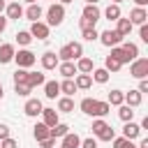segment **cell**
<instances>
[{
	"label": "cell",
	"mask_w": 148,
	"mask_h": 148,
	"mask_svg": "<svg viewBox=\"0 0 148 148\" xmlns=\"http://www.w3.org/2000/svg\"><path fill=\"white\" fill-rule=\"evenodd\" d=\"M65 21V5H60V2H53L49 9H46V25L51 28V25H60Z\"/></svg>",
	"instance_id": "1"
},
{
	"label": "cell",
	"mask_w": 148,
	"mask_h": 148,
	"mask_svg": "<svg viewBox=\"0 0 148 148\" xmlns=\"http://www.w3.org/2000/svg\"><path fill=\"white\" fill-rule=\"evenodd\" d=\"M14 62L18 65V69H28V67H32V65L37 62V56H35L30 49H18V51L14 53Z\"/></svg>",
	"instance_id": "2"
},
{
	"label": "cell",
	"mask_w": 148,
	"mask_h": 148,
	"mask_svg": "<svg viewBox=\"0 0 148 148\" xmlns=\"http://www.w3.org/2000/svg\"><path fill=\"white\" fill-rule=\"evenodd\" d=\"M130 74L134 76V79H148V58H136V60H132V65H130Z\"/></svg>",
	"instance_id": "3"
},
{
	"label": "cell",
	"mask_w": 148,
	"mask_h": 148,
	"mask_svg": "<svg viewBox=\"0 0 148 148\" xmlns=\"http://www.w3.org/2000/svg\"><path fill=\"white\" fill-rule=\"evenodd\" d=\"M97 39H99L104 46H109V49H113V46H118V44L123 42V37H120L116 30H111V28H109V30H104V32H99V37H97Z\"/></svg>",
	"instance_id": "4"
},
{
	"label": "cell",
	"mask_w": 148,
	"mask_h": 148,
	"mask_svg": "<svg viewBox=\"0 0 148 148\" xmlns=\"http://www.w3.org/2000/svg\"><path fill=\"white\" fill-rule=\"evenodd\" d=\"M49 30H51V28H49L44 21H35L28 32L32 35V39H49Z\"/></svg>",
	"instance_id": "5"
},
{
	"label": "cell",
	"mask_w": 148,
	"mask_h": 148,
	"mask_svg": "<svg viewBox=\"0 0 148 148\" xmlns=\"http://www.w3.org/2000/svg\"><path fill=\"white\" fill-rule=\"evenodd\" d=\"M42 109H44L42 99H35V97H30V99L25 102V106H23V113H25V116H30V118H37V116L42 113Z\"/></svg>",
	"instance_id": "6"
},
{
	"label": "cell",
	"mask_w": 148,
	"mask_h": 148,
	"mask_svg": "<svg viewBox=\"0 0 148 148\" xmlns=\"http://www.w3.org/2000/svg\"><path fill=\"white\" fill-rule=\"evenodd\" d=\"M99 16H102V12H99V7H97V5H86V7H83V12H81V18L90 21L92 25L99 21Z\"/></svg>",
	"instance_id": "7"
},
{
	"label": "cell",
	"mask_w": 148,
	"mask_h": 148,
	"mask_svg": "<svg viewBox=\"0 0 148 148\" xmlns=\"http://www.w3.org/2000/svg\"><path fill=\"white\" fill-rule=\"evenodd\" d=\"M146 21H148L146 7H134V9L130 12V23H132V25H143Z\"/></svg>",
	"instance_id": "8"
},
{
	"label": "cell",
	"mask_w": 148,
	"mask_h": 148,
	"mask_svg": "<svg viewBox=\"0 0 148 148\" xmlns=\"http://www.w3.org/2000/svg\"><path fill=\"white\" fill-rule=\"evenodd\" d=\"M39 116H42V123H44L49 130H51L53 125H58V111H56V109H51V106H44Z\"/></svg>",
	"instance_id": "9"
},
{
	"label": "cell",
	"mask_w": 148,
	"mask_h": 148,
	"mask_svg": "<svg viewBox=\"0 0 148 148\" xmlns=\"http://www.w3.org/2000/svg\"><path fill=\"white\" fill-rule=\"evenodd\" d=\"M123 136H125L127 141H134V139L141 136V127H139L134 120H130V123H125V127H123Z\"/></svg>",
	"instance_id": "10"
},
{
	"label": "cell",
	"mask_w": 148,
	"mask_h": 148,
	"mask_svg": "<svg viewBox=\"0 0 148 148\" xmlns=\"http://www.w3.org/2000/svg\"><path fill=\"white\" fill-rule=\"evenodd\" d=\"M39 60H42V67H44L46 72H49V69H56V67L60 65V60H58V56H56L53 51H46V53H42V58H39Z\"/></svg>",
	"instance_id": "11"
},
{
	"label": "cell",
	"mask_w": 148,
	"mask_h": 148,
	"mask_svg": "<svg viewBox=\"0 0 148 148\" xmlns=\"http://www.w3.org/2000/svg\"><path fill=\"white\" fill-rule=\"evenodd\" d=\"M42 14H44V9L35 2V5H28V9H23V16L30 21V23H35V21H39L42 18Z\"/></svg>",
	"instance_id": "12"
},
{
	"label": "cell",
	"mask_w": 148,
	"mask_h": 148,
	"mask_svg": "<svg viewBox=\"0 0 148 148\" xmlns=\"http://www.w3.org/2000/svg\"><path fill=\"white\" fill-rule=\"evenodd\" d=\"M14 53H16L14 44H0V65L12 62V60H14Z\"/></svg>",
	"instance_id": "13"
},
{
	"label": "cell",
	"mask_w": 148,
	"mask_h": 148,
	"mask_svg": "<svg viewBox=\"0 0 148 148\" xmlns=\"http://www.w3.org/2000/svg\"><path fill=\"white\" fill-rule=\"evenodd\" d=\"M60 148H81V136H79L76 132H67V134L62 136Z\"/></svg>",
	"instance_id": "14"
},
{
	"label": "cell",
	"mask_w": 148,
	"mask_h": 148,
	"mask_svg": "<svg viewBox=\"0 0 148 148\" xmlns=\"http://www.w3.org/2000/svg\"><path fill=\"white\" fill-rule=\"evenodd\" d=\"M5 12H7V21L12 18V21H18L21 16H23V7H21V2H9L7 7H5Z\"/></svg>",
	"instance_id": "15"
},
{
	"label": "cell",
	"mask_w": 148,
	"mask_h": 148,
	"mask_svg": "<svg viewBox=\"0 0 148 148\" xmlns=\"http://www.w3.org/2000/svg\"><path fill=\"white\" fill-rule=\"evenodd\" d=\"M58 74H60L62 79H74L79 72H76V65H74V62H60V65H58Z\"/></svg>",
	"instance_id": "16"
},
{
	"label": "cell",
	"mask_w": 148,
	"mask_h": 148,
	"mask_svg": "<svg viewBox=\"0 0 148 148\" xmlns=\"http://www.w3.org/2000/svg\"><path fill=\"white\" fill-rule=\"evenodd\" d=\"M116 23H118V25H116V32H118V35H120L123 39H125V37H127V35L132 32V28H134V25L130 23V18H123V16H120V18L116 21Z\"/></svg>",
	"instance_id": "17"
},
{
	"label": "cell",
	"mask_w": 148,
	"mask_h": 148,
	"mask_svg": "<svg viewBox=\"0 0 148 148\" xmlns=\"http://www.w3.org/2000/svg\"><path fill=\"white\" fill-rule=\"evenodd\" d=\"M44 95H46V99H56L60 95V83L58 81H46L44 83Z\"/></svg>",
	"instance_id": "18"
},
{
	"label": "cell",
	"mask_w": 148,
	"mask_h": 148,
	"mask_svg": "<svg viewBox=\"0 0 148 148\" xmlns=\"http://www.w3.org/2000/svg\"><path fill=\"white\" fill-rule=\"evenodd\" d=\"M141 102H143V95H141L139 90H130V92H125V104H127V106L136 109Z\"/></svg>",
	"instance_id": "19"
},
{
	"label": "cell",
	"mask_w": 148,
	"mask_h": 148,
	"mask_svg": "<svg viewBox=\"0 0 148 148\" xmlns=\"http://www.w3.org/2000/svg\"><path fill=\"white\" fill-rule=\"evenodd\" d=\"M32 136H35V139H37V143H39V141H44V139H49V136H51V130H49L44 123H37V125L32 127Z\"/></svg>",
	"instance_id": "20"
},
{
	"label": "cell",
	"mask_w": 148,
	"mask_h": 148,
	"mask_svg": "<svg viewBox=\"0 0 148 148\" xmlns=\"http://www.w3.org/2000/svg\"><path fill=\"white\" fill-rule=\"evenodd\" d=\"M120 49L125 51V56H127V60H130V62L139 58V46H136L134 42H123V46H120Z\"/></svg>",
	"instance_id": "21"
},
{
	"label": "cell",
	"mask_w": 148,
	"mask_h": 148,
	"mask_svg": "<svg viewBox=\"0 0 148 148\" xmlns=\"http://www.w3.org/2000/svg\"><path fill=\"white\" fill-rule=\"evenodd\" d=\"M106 104H109V106H120V104H125V92H123V90H111L109 97H106Z\"/></svg>",
	"instance_id": "22"
},
{
	"label": "cell",
	"mask_w": 148,
	"mask_h": 148,
	"mask_svg": "<svg viewBox=\"0 0 148 148\" xmlns=\"http://www.w3.org/2000/svg\"><path fill=\"white\" fill-rule=\"evenodd\" d=\"M92 69H95V65H92L90 58H79V60H76V72H79V74H90Z\"/></svg>",
	"instance_id": "23"
},
{
	"label": "cell",
	"mask_w": 148,
	"mask_h": 148,
	"mask_svg": "<svg viewBox=\"0 0 148 148\" xmlns=\"http://www.w3.org/2000/svg\"><path fill=\"white\" fill-rule=\"evenodd\" d=\"M46 83V76L42 72H28V86L30 88H37V86H44Z\"/></svg>",
	"instance_id": "24"
},
{
	"label": "cell",
	"mask_w": 148,
	"mask_h": 148,
	"mask_svg": "<svg viewBox=\"0 0 148 148\" xmlns=\"http://www.w3.org/2000/svg\"><path fill=\"white\" fill-rule=\"evenodd\" d=\"M74 83H76V90H88L92 86V79H90V74H76Z\"/></svg>",
	"instance_id": "25"
},
{
	"label": "cell",
	"mask_w": 148,
	"mask_h": 148,
	"mask_svg": "<svg viewBox=\"0 0 148 148\" xmlns=\"http://www.w3.org/2000/svg\"><path fill=\"white\" fill-rule=\"evenodd\" d=\"M74 111V99L72 97H60L58 99V113H72Z\"/></svg>",
	"instance_id": "26"
},
{
	"label": "cell",
	"mask_w": 148,
	"mask_h": 148,
	"mask_svg": "<svg viewBox=\"0 0 148 148\" xmlns=\"http://www.w3.org/2000/svg\"><path fill=\"white\" fill-rule=\"evenodd\" d=\"M109 111H111V106H109L106 102H99V99H95V106H92V116H95V118H104Z\"/></svg>",
	"instance_id": "27"
},
{
	"label": "cell",
	"mask_w": 148,
	"mask_h": 148,
	"mask_svg": "<svg viewBox=\"0 0 148 148\" xmlns=\"http://www.w3.org/2000/svg\"><path fill=\"white\" fill-rule=\"evenodd\" d=\"M60 92H62L65 97H72V95L76 92V83H74V79H65V81L60 83Z\"/></svg>",
	"instance_id": "28"
},
{
	"label": "cell",
	"mask_w": 148,
	"mask_h": 148,
	"mask_svg": "<svg viewBox=\"0 0 148 148\" xmlns=\"http://www.w3.org/2000/svg\"><path fill=\"white\" fill-rule=\"evenodd\" d=\"M118 118H120L123 123H130V120L134 118V109L127 106V104H120V106H118Z\"/></svg>",
	"instance_id": "29"
},
{
	"label": "cell",
	"mask_w": 148,
	"mask_h": 148,
	"mask_svg": "<svg viewBox=\"0 0 148 148\" xmlns=\"http://www.w3.org/2000/svg\"><path fill=\"white\" fill-rule=\"evenodd\" d=\"M104 16H106L109 21H118V18L123 16V14H120V5H113V2H111V5L104 9Z\"/></svg>",
	"instance_id": "30"
},
{
	"label": "cell",
	"mask_w": 148,
	"mask_h": 148,
	"mask_svg": "<svg viewBox=\"0 0 148 148\" xmlns=\"http://www.w3.org/2000/svg\"><path fill=\"white\" fill-rule=\"evenodd\" d=\"M90 79H92L95 83H106V81H109V72H106L104 67H99V69H92V72H90Z\"/></svg>",
	"instance_id": "31"
},
{
	"label": "cell",
	"mask_w": 148,
	"mask_h": 148,
	"mask_svg": "<svg viewBox=\"0 0 148 148\" xmlns=\"http://www.w3.org/2000/svg\"><path fill=\"white\" fill-rule=\"evenodd\" d=\"M56 56H58V60H62V62H74V56H72V49H69V44L60 46V51H58Z\"/></svg>",
	"instance_id": "32"
},
{
	"label": "cell",
	"mask_w": 148,
	"mask_h": 148,
	"mask_svg": "<svg viewBox=\"0 0 148 148\" xmlns=\"http://www.w3.org/2000/svg\"><path fill=\"white\" fill-rule=\"evenodd\" d=\"M67 132H69V125H65V123H58V125L51 127V136L53 139H62Z\"/></svg>",
	"instance_id": "33"
},
{
	"label": "cell",
	"mask_w": 148,
	"mask_h": 148,
	"mask_svg": "<svg viewBox=\"0 0 148 148\" xmlns=\"http://www.w3.org/2000/svg\"><path fill=\"white\" fill-rule=\"evenodd\" d=\"M120 67H123V65H120L118 60H113L111 56H106V60H104V69H106L109 74H116V72H120Z\"/></svg>",
	"instance_id": "34"
},
{
	"label": "cell",
	"mask_w": 148,
	"mask_h": 148,
	"mask_svg": "<svg viewBox=\"0 0 148 148\" xmlns=\"http://www.w3.org/2000/svg\"><path fill=\"white\" fill-rule=\"evenodd\" d=\"M92 106H95V97H83L81 104H79V109H81L86 116H92Z\"/></svg>",
	"instance_id": "35"
},
{
	"label": "cell",
	"mask_w": 148,
	"mask_h": 148,
	"mask_svg": "<svg viewBox=\"0 0 148 148\" xmlns=\"http://www.w3.org/2000/svg\"><path fill=\"white\" fill-rule=\"evenodd\" d=\"M109 56H111V58H113V60H118V62H120V65H125V62H130V60H127V56H125V51H123V49H120V46H113V49H111V53H109Z\"/></svg>",
	"instance_id": "36"
},
{
	"label": "cell",
	"mask_w": 148,
	"mask_h": 148,
	"mask_svg": "<svg viewBox=\"0 0 148 148\" xmlns=\"http://www.w3.org/2000/svg\"><path fill=\"white\" fill-rule=\"evenodd\" d=\"M16 42H18V46H28V44L32 42V35H30L28 30H18V32H16Z\"/></svg>",
	"instance_id": "37"
},
{
	"label": "cell",
	"mask_w": 148,
	"mask_h": 148,
	"mask_svg": "<svg viewBox=\"0 0 148 148\" xmlns=\"http://www.w3.org/2000/svg\"><path fill=\"white\" fill-rule=\"evenodd\" d=\"M14 92H16L18 97H28V95L32 92V88H30L28 83H14Z\"/></svg>",
	"instance_id": "38"
},
{
	"label": "cell",
	"mask_w": 148,
	"mask_h": 148,
	"mask_svg": "<svg viewBox=\"0 0 148 148\" xmlns=\"http://www.w3.org/2000/svg\"><path fill=\"white\" fill-rule=\"evenodd\" d=\"M69 49H72V56H74V60L83 58V44H81V42H69Z\"/></svg>",
	"instance_id": "39"
},
{
	"label": "cell",
	"mask_w": 148,
	"mask_h": 148,
	"mask_svg": "<svg viewBox=\"0 0 148 148\" xmlns=\"http://www.w3.org/2000/svg\"><path fill=\"white\" fill-rule=\"evenodd\" d=\"M90 130H92V134H95V136H99V134L106 130V123H104L102 118H97V120H92V127H90Z\"/></svg>",
	"instance_id": "40"
},
{
	"label": "cell",
	"mask_w": 148,
	"mask_h": 148,
	"mask_svg": "<svg viewBox=\"0 0 148 148\" xmlns=\"http://www.w3.org/2000/svg\"><path fill=\"white\" fill-rule=\"evenodd\" d=\"M81 35H83V39H86V42H95V39L99 37L97 28H88V30H81Z\"/></svg>",
	"instance_id": "41"
},
{
	"label": "cell",
	"mask_w": 148,
	"mask_h": 148,
	"mask_svg": "<svg viewBox=\"0 0 148 148\" xmlns=\"http://www.w3.org/2000/svg\"><path fill=\"white\" fill-rule=\"evenodd\" d=\"M14 83H28V69H16L14 72Z\"/></svg>",
	"instance_id": "42"
},
{
	"label": "cell",
	"mask_w": 148,
	"mask_h": 148,
	"mask_svg": "<svg viewBox=\"0 0 148 148\" xmlns=\"http://www.w3.org/2000/svg\"><path fill=\"white\" fill-rule=\"evenodd\" d=\"M0 148H18V141H16V139H12V136H7V139H2V141H0Z\"/></svg>",
	"instance_id": "43"
},
{
	"label": "cell",
	"mask_w": 148,
	"mask_h": 148,
	"mask_svg": "<svg viewBox=\"0 0 148 148\" xmlns=\"http://www.w3.org/2000/svg\"><path fill=\"white\" fill-rule=\"evenodd\" d=\"M81 148H97V139H92V136L81 139Z\"/></svg>",
	"instance_id": "44"
},
{
	"label": "cell",
	"mask_w": 148,
	"mask_h": 148,
	"mask_svg": "<svg viewBox=\"0 0 148 148\" xmlns=\"http://www.w3.org/2000/svg\"><path fill=\"white\" fill-rule=\"evenodd\" d=\"M139 37H141V42H148V25L146 23L139 25Z\"/></svg>",
	"instance_id": "45"
},
{
	"label": "cell",
	"mask_w": 148,
	"mask_h": 148,
	"mask_svg": "<svg viewBox=\"0 0 148 148\" xmlns=\"http://www.w3.org/2000/svg\"><path fill=\"white\" fill-rule=\"evenodd\" d=\"M39 146H42V148H56V139H53V136H49V139L39 141Z\"/></svg>",
	"instance_id": "46"
},
{
	"label": "cell",
	"mask_w": 148,
	"mask_h": 148,
	"mask_svg": "<svg viewBox=\"0 0 148 148\" xmlns=\"http://www.w3.org/2000/svg\"><path fill=\"white\" fill-rule=\"evenodd\" d=\"M7 136H9V125L0 123V141H2V139H7Z\"/></svg>",
	"instance_id": "47"
},
{
	"label": "cell",
	"mask_w": 148,
	"mask_h": 148,
	"mask_svg": "<svg viewBox=\"0 0 148 148\" xmlns=\"http://www.w3.org/2000/svg\"><path fill=\"white\" fill-rule=\"evenodd\" d=\"M136 90H139L141 95H143V92H148V79H141V81H139V88H136Z\"/></svg>",
	"instance_id": "48"
},
{
	"label": "cell",
	"mask_w": 148,
	"mask_h": 148,
	"mask_svg": "<svg viewBox=\"0 0 148 148\" xmlns=\"http://www.w3.org/2000/svg\"><path fill=\"white\" fill-rule=\"evenodd\" d=\"M5 30H7V16H2V14H0V35H2Z\"/></svg>",
	"instance_id": "49"
},
{
	"label": "cell",
	"mask_w": 148,
	"mask_h": 148,
	"mask_svg": "<svg viewBox=\"0 0 148 148\" xmlns=\"http://www.w3.org/2000/svg\"><path fill=\"white\" fill-rule=\"evenodd\" d=\"M120 148H136V143H134V141H127V139H125V143H123Z\"/></svg>",
	"instance_id": "50"
},
{
	"label": "cell",
	"mask_w": 148,
	"mask_h": 148,
	"mask_svg": "<svg viewBox=\"0 0 148 148\" xmlns=\"http://www.w3.org/2000/svg\"><path fill=\"white\" fill-rule=\"evenodd\" d=\"M134 5H136V7H146V5H148V0H134Z\"/></svg>",
	"instance_id": "51"
},
{
	"label": "cell",
	"mask_w": 148,
	"mask_h": 148,
	"mask_svg": "<svg viewBox=\"0 0 148 148\" xmlns=\"http://www.w3.org/2000/svg\"><path fill=\"white\" fill-rule=\"evenodd\" d=\"M5 7H7V0H0V14L5 12Z\"/></svg>",
	"instance_id": "52"
},
{
	"label": "cell",
	"mask_w": 148,
	"mask_h": 148,
	"mask_svg": "<svg viewBox=\"0 0 148 148\" xmlns=\"http://www.w3.org/2000/svg\"><path fill=\"white\" fill-rule=\"evenodd\" d=\"M99 0H86V5H97Z\"/></svg>",
	"instance_id": "53"
},
{
	"label": "cell",
	"mask_w": 148,
	"mask_h": 148,
	"mask_svg": "<svg viewBox=\"0 0 148 148\" xmlns=\"http://www.w3.org/2000/svg\"><path fill=\"white\" fill-rule=\"evenodd\" d=\"M69 2H74V0H60V5H69Z\"/></svg>",
	"instance_id": "54"
},
{
	"label": "cell",
	"mask_w": 148,
	"mask_h": 148,
	"mask_svg": "<svg viewBox=\"0 0 148 148\" xmlns=\"http://www.w3.org/2000/svg\"><path fill=\"white\" fill-rule=\"evenodd\" d=\"M23 2H28V5H35V2H37V0H23Z\"/></svg>",
	"instance_id": "55"
},
{
	"label": "cell",
	"mask_w": 148,
	"mask_h": 148,
	"mask_svg": "<svg viewBox=\"0 0 148 148\" xmlns=\"http://www.w3.org/2000/svg\"><path fill=\"white\" fill-rule=\"evenodd\" d=\"M111 2H113V5H120V2H123V0H111Z\"/></svg>",
	"instance_id": "56"
},
{
	"label": "cell",
	"mask_w": 148,
	"mask_h": 148,
	"mask_svg": "<svg viewBox=\"0 0 148 148\" xmlns=\"http://www.w3.org/2000/svg\"><path fill=\"white\" fill-rule=\"evenodd\" d=\"M2 95H5V92H2V88H0V99H2Z\"/></svg>",
	"instance_id": "57"
},
{
	"label": "cell",
	"mask_w": 148,
	"mask_h": 148,
	"mask_svg": "<svg viewBox=\"0 0 148 148\" xmlns=\"http://www.w3.org/2000/svg\"><path fill=\"white\" fill-rule=\"evenodd\" d=\"M0 88H2V81H0Z\"/></svg>",
	"instance_id": "58"
}]
</instances>
